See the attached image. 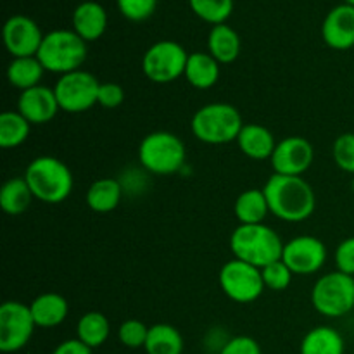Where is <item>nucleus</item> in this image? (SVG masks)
I'll return each instance as SVG.
<instances>
[{
	"instance_id": "1",
	"label": "nucleus",
	"mask_w": 354,
	"mask_h": 354,
	"mask_svg": "<svg viewBox=\"0 0 354 354\" xmlns=\"http://www.w3.org/2000/svg\"><path fill=\"white\" fill-rule=\"evenodd\" d=\"M270 213L287 223H301L315 213L317 196L303 176L273 173L263 187Z\"/></svg>"
},
{
	"instance_id": "2",
	"label": "nucleus",
	"mask_w": 354,
	"mask_h": 354,
	"mask_svg": "<svg viewBox=\"0 0 354 354\" xmlns=\"http://www.w3.org/2000/svg\"><path fill=\"white\" fill-rule=\"evenodd\" d=\"M230 251L234 258L265 268L282 259L283 242L272 227L265 223L239 225L230 235Z\"/></svg>"
},
{
	"instance_id": "3",
	"label": "nucleus",
	"mask_w": 354,
	"mask_h": 354,
	"mask_svg": "<svg viewBox=\"0 0 354 354\" xmlns=\"http://www.w3.org/2000/svg\"><path fill=\"white\" fill-rule=\"evenodd\" d=\"M24 180L35 199L45 204L64 203L73 192L75 178L66 162L54 156H40L28 165Z\"/></svg>"
},
{
	"instance_id": "4",
	"label": "nucleus",
	"mask_w": 354,
	"mask_h": 354,
	"mask_svg": "<svg viewBox=\"0 0 354 354\" xmlns=\"http://www.w3.org/2000/svg\"><path fill=\"white\" fill-rule=\"evenodd\" d=\"M244 121L235 106L228 102H211L194 113L190 128L197 140L209 145L237 142Z\"/></svg>"
},
{
	"instance_id": "5",
	"label": "nucleus",
	"mask_w": 354,
	"mask_h": 354,
	"mask_svg": "<svg viewBox=\"0 0 354 354\" xmlns=\"http://www.w3.org/2000/svg\"><path fill=\"white\" fill-rule=\"evenodd\" d=\"M86 41L73 30H54L45 33L37 57L45 71L62 76L82 69L86 61Z\"/></svg>"
},
{
	"instance_id": "6",
	"label": "nucleus",
	"mask_w": 354,
	"mask_h": 354,
	"mask_svg": "<svg viewBox=\"0 0 354 354\" xmlns=\"http://www.w3.org/2000/svg\"><path fill=\"white\" fill-rule=\"evenodd\" d=\"M185 159V144L171 131H152L138 145V161L152 175L178 173Z\"/></svg>"
},
{
	"instance_id": "7",
	"label": "nucleus",
	"mask_w": 354,
	"mask_h": 354,
	"mask_svg": "<svg viewBox=\"0 0 354 354\" xmlns=\"http://www.w3.org/2000/svg\"><path fill=\"white\" fill-rule=\"evenodd\" d=\"M311 304L327 318H341L354 310V277L342 272L322 275L311 290Z\"/></svg>"
},
{
	"instance_id": "8",
	"label": "nucleus",
	"mask_w": 354,
	"mask_h": 354,
	"mask_svg": "<svg viewBox=\"0 0 354 354\" xmlns=\"http://www.w3.org/2000/svg\"><path fill=\"white\" fill-rule=\"evenodd\" d=\"M189 52L175 40H159L145 50L142 57V71L158 85L173 83L185 75Z\"/></svg>"
},
{
	"instance_id": "9",
	"label": "nucleus",
	"mask_w": 354,
	"mask_h": 354,
	"mask_svg": "<svg viewBox=\"0 0 354 354\" xmlns=\"http://www.w3.org/2000/svg\"><path fill=\"white\" fill-rule=\"evenodd\" d=\"M218 280L225 296L241 304L254 303L266 289L261 270L237 258L221 266Z\"/></svg>"
},
{
	"instance_id": "10",
	"label": "nucleus",
	"mask_w": 354,
	"mask_h": 354,
	"mask_svg": "<svg viewBox=\"0 0 354 354\" xmlns=\"http://www.w3.org/2000/svg\"><path fill=\"white\" fill-rule=\"evenodd\" d=\"M100 82L85 69L59 76L54 92L61 111L69 114L85 113L97 104Z\"/></svg>"
},
{
	"instance_id": "11",
	"label": "nucleus",
	"mask_w": 354,
	"mask_h": 354,
	"mask_svg": "<svg viewBox=\"0 0 354 354\" xmlns=\"http://www.w3.org/2000/svg\"><path fill=\"white\" fill-rule=\"evenodd\" d=\"M37 324L30 304L21 301H6L0 306V351L17 353L26 348L33 337Z\"/></svg>"
},
{
	"instance_id": "12",
	"label": "nucleus",
	"mask_w": 354,
	"mask_h": 354,
	"mask_svg": "<svg viewBox=\"0 0 354 354\" xmlns=\"http://www.w3.org/2000/svg\"><path fill=\"white\" fill-rule=\"evenodd\" d=\"M282 261L294 275H313L327 261V248L313 235H301L283 244Z\"/></svg>"
},
{
	"instance_id": "13",
	"label": "nucleus",
	"mask_w": 354,
	"mask_h": 354,
	"mask_svg": "<svg viewBox=\"0 0 354 354\" xmlns=\"http://www.w3.org/2000/svg\"><path fill=\"white\" fill-rule=\"evenodd\" d=\"M315 161V149L310 140L299 135L286 137L277 144L273 152L272 168L277 175L303 176Z\"/></svg>"
},
{
	"instance_id": "14",
	"label": "nucleus",
	"mask_w": 354,
	"mask_h": 354,
	"mask_svg": "<svg viewBox=\"0 0 354 354\" xmlns=\"http://www.w3.org/2000/svg\"><path fill=\"white\" fill-rule=\"evenodd\" d=\"M3 45L7 52L14 57H31L37 55L44 41L45 33H41L37 21L24 14H14L3 24Z\"/></svg>"
},
{
	"instance_id": "15",
	"label": "nucleus",
	"mask_w": 354,
	"mask_h": 354,
	"mask_svg": "<svg viewBox=\"0 0 354 354\" xmlns=\"http://www.w3.org/2000/svg\"><path fill=\"white\" fill-rule=\"evenodd\" d=\"M322 38L334 50L354 47V6L341 3L330 9L322 23Z\"/></svg>"
},
{
	"instance_id": "16",
	"label": "nucleus",
	"mask_w": 354,
	"mask_h": 354,
	"mask_svg": "<svg viewBox=\"0 0 354 354\" xmlns=\"http://www.w3.org/2000/svg\"><path fill=\"white\" fill-rule=\"evenodd\" d=\"M17 111L30 121V124H45L57 116L61 107L54 88L38 85L21 92L17 99Z\"/></svg>"
},
{
	"instance_id": "17",
	"label": "nucleus",
	"mask_w": 354,
	"mask_h": 354,
	"mask_svg": "<svg viewBox=\"0 0 354 354\" xmlns=\"http://www.w3.org/2000/svg\"><path fill=\"white\" fill-rule=\"evenodd\" d=\"M71 23L73 31L88 44V41L99 40L106 33L107 12L102 3L95 2V0H85L73 10Z\"/></svg>"
},
{
	"instance_id": "18",
	"label": "nucleus",
	"mask_w": 354,
	"mask_h": 354,
	"mask_svg": "<svg viewBox=\"0 0 354 354\" xmlns=\"http://www.w3.org/2000/svg\"><path fill=\"white\" fill-rule=\"evenodd\" d=\"M277 144L279 142L275 140V135L268 128L258 123L244 124L237 138V145L242 154L254 161L272 159Z\"/></svg>"
},
{
	"instance_id": "19",
	"label": "nucleus",
	"mask_w": 354,
	"mask_h": 354,
	"mask_svg": "<svg viewBox=\"0 0 354 354\" xmlns=\"http://www.w3.org/2000/svg\"><path fill=\"white\" fill-rule=\"evenodd\" d=\"M30 310L37 327L54 328L59 327L68 318L69 303L61 294L45 292L31 301Z\"/></svg>"
},
{
	"instance_id": "20",
	"label": "nucleus",
	"mask_w": 354,
	"mask_h": 354,
	"mask_svg": "<svg viewBox=\"0 0 354 354\" xmlns=\"http://www.w3.org/2000/svg\"><path fill=\"white\" fill-rule=\"evenodd\" d=\"M220 62L209 52H194L189 54L185 68V80L197 90H207L220 80Z\"/></svg>"
},
{
	"instance_id": "21",
	"label": "nucleus",
	"mask_w": 354,
	"mask_h": 354,
	"mask_svg": "<svg viewBox=\"0 0 354 354\" xmlns=\"http://www.w3.org/2000/svg\"><path fill=\"white\" fill-rule=\"evenodd\" d=\"M241 37L232 26L216 24L211 28L207 35V52L216 59L220 64H230L241 55Z\"/></svg>"
},
{
	"instance_id": "22",
	"label": "nucleus",
	"mask_w": 354,
	"mask_h": 354,
	"mask_svg": "<svg viewBox=\"0 0 354 354\" xmlns=\"http://www.w3.org/2000/svg\"><path fill=\"white\" fill-rule=\"evenodd\" d=\"M121 197H123V185L120 180L104 176L95 180L86 190V206L93 213H111L120 206Z\"/></svg>"
},
{
	"instance_id": "23",
	"label": "nucleus",
	"mask_w": 354,
	"mask_h": 354,
	"mask_svg": "<svg viewBox=\"0 0 354 354\" xmlns=\"http://www.w3.org/2000/svg\"><path fill=\"white\" fill-rule=\"evenodd\" d=\"M299 351L301 354H344L346 342L341 332L328 325H320L304 335Z\"/></svg>"
},
{
	"instance_id": "24",
	"label": "nucleus",
	"mask_w": 354,
	"mask_h": 354,
	"mask_svg": "<svg viewBox=\"0 0 354 354\" xmlns=\"http://www.w3.org/2000/svg\"><path fill=\"white\" fill-rule=\"evenodd\" d=\"M234 213L241 225L265 223V218L268 216L270 207L263 189L244 190L235 199Z\"/></svg>"
},
{
	"instance_id": "25",
	"label": "nucleus",
	"mask_w": 354,
	"mask_h": 354,
	"mask_svg": "<svg viewBox=\"0 0 354 354\" xmlns=\"http://www.w3.org/2000/svg\"><path fill=\"white\" fill-rule=\"evenodd\" d=\"M44 73L45 68L38 61L37 55H31V57H14L9 62V66H7V80H9V83L14 88L21 90V92L40 85Z\"/></svg>"
},
{
	"instance_id": "26",
	"label": "nucleus",
	"mask_w": 354,
	"mask_h": 354,
	"mask_svg": "<svg viewBox=\"0 0 354 354\" xmlns=\"http://www.w3.org/2000/svg\"><path fill=\"white\" fill-rule=\"evenodd\" d=\"M33 199V192L24 176L7 180L0 190V207L3 213L10 216H19L24 211H28Z\"/></svg>"
},
{
	"instance_id": "27",
	"label": "nucleus",
	"mask_w": 354,
	"mask_h": 354,
	"mask_svg": "<svg viewBox=\"0 0 354 354\" xmlns=\"http://www.w3.org/2000/svg\"><path fill=\"white\" fill-rule=\"evenodd\" d=\"M144 349L147 354H182L183 337L178 328L173 325L156 324L149 327Z\"/></svg>"
},
{
	"instance_id": "28",
	"label": "nucleus",
	"mask_w": 354,
	"mask_h": 354,
	"mask_svg": "<svg viewBox=\"0 0 354 354\" xmlns=\"http://www.w3.org/2000/svg\"><path fill=\"white\" fill-rule=\"evenodd\" d=\"M111 335V324L100 311H88L76 324V339L88 348H100Z\"/></svg>"
},
{
	"instance_id": "29",
	"label": "nucleus",
	"mask_w": 354,
	"mask_h": 354,
	"mask_svg": "<svg viewBox=\"0 0 354 354\" xmlns=\"http://www.w3.org/2000/svg\"><path fill=\"white\" fill-rule=\"evenodd\" d=\"M31 124L19 111H3L0 114V147L16 149L28 140Z\"/></svg>"
},
{
	"instance_id": "30",
	"label": "nucleus",
	"mask_w": 354,
	"mask_h": 354,
	"mask_svg": "<svg viewBox=\"0 0 354 354\" xmlns=\"http://www.w3.org/2000/svg\"><path fill=\"white\" fill-rule=\"evenodd\" d=\"M192 12L211 26L225 24L234 12V0H189Z\"/></svg>"
},
{
	"instance_id": "31",
	"label": "nucleus",
	"mask_w": 354,
	"mask_h": 354,
	"mask_svg": "<svg viewBox=\"0 0 354 354\" xmlns=\"http://www.w3.org/2000/svg\"><path fill=\"white\" fill-rule=\"evenodd\" d=\"M147 325L140 320H135V318L124 320L123 324L120 325V328H118V339H120V342L124 348L130 349L144 348L145 342H147Z\"/></svg>"
},
{
	"instance_id": "32",
	"label": "nucleus",
	"mask_w": 354,
	"mask_h": 354,
	"mask_svg": "<svg viewBox=\"0 0 354 354\" xmlns=\"http://www.w3.org/2000/svg\"><path fill=\"white\" fill-rule=\"evenodd\" d=\"M261 275L266 289L282 292V290H286L290 286L294 273L290 272V268L282 259H279V261L270 263L265 268H261Z\"/></svg>"
},
{
	"instance_id": "33",
	"label": "nucleus",
	"mask_w": 354,
	"mask_h": 354,
	"mask_svg": "<svg viewBox=\"0 0 354 354\" xmlns=\"http://www.w3.org/2000/svg\"><path fill=\"white\" fill-rule=\"evenodd\" d=\"M332 158L334 162L346 173L354 175V133L348 131V133L339 135L332 145Z\"/></svg>"
},
{
	"instance_id": "34",
	"label": "nucleus",
	"mask_w": 354,
	"mask_h": 354,
	"mask_svg": "<svg viewBox=\"0 0 354 354\" xmlns=\"http://www.w3.org/2000/svg\"><path fill=\"white\" fill-rule=\"evenodd\" d=\"M121 16L133 23H142L156 12L158 0H116Z\"/></svg>"
},
{
	"instance_id": "35",
	"label": "nucleus",
	"mask_w": 354,
	"mask_h": 354,
	"mask_svg": "<svg viewBox=\"0 0 354 354\" xmlns=\"http://www.w3.org/2000/svg\"><path fill=\"white\" fill-rule=\"evenodd\" d=\"M124 102V88L120 83L107 82L100 83L99 95H97V104L106 109H116Z\"/></svg>"
},
{
	"instance_id": "36",
	"label": "nucleus",
	"mask_w": 354,
	"mask_h": 354,
	"mask_svg": "<svg viewBox=\"0 0 354 354\" xmlns=\"http://www.w3.org/2000/svg\"><path fill=\"white\" fill-rule=\"evenodd\" d=\"M220 354H263V351L256 339L249 335H237L221 346Z\"/></svg>"
},
{
	"instance_id": "37",
	"label": "nucleus",
	"mask_w": 354,
	"mask_h": 354,
	"mask_svg": "<svg viewBox=\"0 0 354 354\" xmlns=\"http://www.w3.org/2000/svg\"><path fill=\"white\" fill-rule=\"evenodd\" d=\"M335 266L337 272L354 277V237H348L335 249Z\"/></svg>"
},
{
	"instance_id": "38",
	"label": "nucleus",
	"mask_w": 354,
	"mask_h": 354,
	"mask_svg": "<svg viewBox=\"0 0 354 354\" xmlns=\"http://www.w3.org/2000/svg\"><path fill=\"white\" fill-rule=\"evenodd\" d=\"M92 351L93 349L83 344L80 339H68V341H62L52 354H93Z\"/></svg>"
},
{
	"instance_id": "39",
	"label": "nucleus",
	"mask_w": 354,
	"mask_h": 354,
	"mask_svg": "<svg viewBox=\"0 0 354 354\" xmlns=\"http://www.w3.org/2000/svg\"><path fill=\"white\" fill-rule=\"evenodd\" d=\"M344 3H349V6H354V0H344Z\"/></svg>"
},
{
	"instance_id": "40",
	"label": "nucleus",
	"mask_w": 354,
	"mask_h": 354,
	"mask_svg": "<svg viewBox=\"0 0 354 354\" xmlns=\"http://www.w3.org/2000/svg\"><path fill=\"white\" fill-rule=\"evenodd\" d=\"M351 189H353V192H354V175H353V182H351Z\"/></svg>"
}]
</instances>
